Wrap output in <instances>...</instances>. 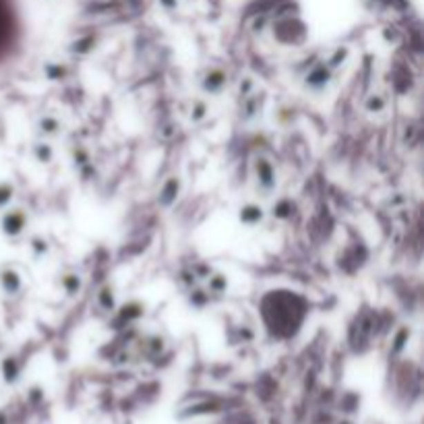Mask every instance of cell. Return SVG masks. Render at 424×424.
Wrapping results in <instances>:
<instances>
[{
  "label": "cell",
  "mask_w": 424,
  "mask_h": 424,
  "mask_svg": "<svg viewBox=\"0 0 424 424\" xmlns=\"http://www.w3.org/2000/svg\"><path fill=\"white\" fill-rule=\"evenodd\" d=\"M2 21H4V8H2V0H0V27H2Z\"/></svg>",
  "instance_id": "obj_1"
}]
</instances>
